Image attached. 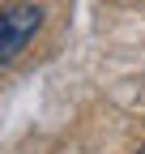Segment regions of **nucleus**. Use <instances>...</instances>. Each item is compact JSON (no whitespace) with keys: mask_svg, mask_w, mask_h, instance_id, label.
I'll use <instances>...</instances> for the list:
<instances>
[{"mask_svg":"<svg viewBox=\"0 0 145 154\" xmlns=\"http://www.w3.org/2000/svg\"><path fill=\"white\" fill-rule=\"evenodd\" d=\"M43 26V9L39 5H9L0 9V64H13L26 51V43Z\"/></svg>","mask_w":145,"mask_h":154,"instance_id":"f257e3e1","label":"nucleus"},{"mask_svg":"<svg viewBox=\"0 0 145 154\" xmlns=\"http://www.w3.org/2000/svg\"><path fill=\"white\" fill-rule=\"evenodd\" d=\"M137 154H145V146H141V150H137Z\"/></svg>","mask_w":145,"mask_h":154,"instance_id":"f03ea898","label":"nucleus"}]
</instances>
